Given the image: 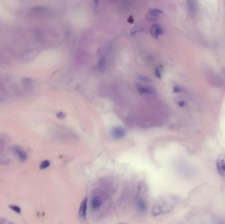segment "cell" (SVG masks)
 <instances>
[{
	"label": "cell",
	"mask_w": 225,
	"mask_h": 224,
	"mask_svg": "<svg viewBox=\"0 0 225 224\" xmlns=\"http://www.w3.org/2000/svg\"><path fill=\"white\" fill-rule=\"evenodd\" d=\"M138 91L142 94H151L153 93L151 89L144 86H138Z\"/></svg>",
	"instance_id": "ba28073f"
},
{
	"label": "cell",
	"mask_w": 225,
	"mask_h": 224,
	"mask_svg": "<svg viewBox=\"0 0 225 224\" xmlns=\"http://www.w3.org/2000/svg\"><path fill=\"white\" fill-rule=\"evenodd\" d=\"M4 149V145L3 141H0V155L2 154Z\"/></svg>",
	"instance_id": "7c38bea8"
},
{
	"label": "cell",
	"mask_w": 225,
	"mask_h": 224,
	"mask_svg": "<svg viewBox=\"0 0 225 224\" xmlns=\"http://www.w3.org/2000/svg\"><path fill=\"white\" fill-rule=\"evenodd\" d=\"M87 208H88V199L87 198H85L82 201L79 208V216L82 220H85L86 217Z\"/></svg>",
	"instance_id": "3957f363"
},
{
	"label": "cell",
	"mask_w": 225,
	"mask_h": 224,
	"mask_svg": "<svg viewBox=\"0 0 225 224\" xmlns=\"http://www.w3.org/2000/svg\"><path fill=\"white\" fill-rule=\"evenodd\" d=\"M151 33L153 37L157 38L159 35H160L162 33V30L161 28L160 27V26H159L158 25H155L154 26H153L151 30Z\"/></svg>",
	"instance_id": "52a82bcc"
},
{
	"label": "cell",
	"mask_w": 225,
	"mask_h": 224,
	"mask_svg": "<svg viewBox=\"0 0 225 224\" xmlns=\"http://www.w3.org/2000/svg\"><path fill=\"white\" fill-rule=\"evenodd\" d=\"M136 208H138L140 212H145L147 208V206L145 201L142 199H138L136 202Z\"/></svg>",
	"instance_id": "8992f818"
},
{
	"label": "cell",
	"mask_w": 225,
	"mask_h": 224,
	"mask_svg": "<svg viewBox=\"0 0 225 224\" xmlns=\"http://www.w3.org/2000/svg\"><path fill=\"white\" fill-rule=\"evenodd\" d=\"M106 62L105 59H103V58L101 59L98 63L99 69H103L104 67L106 66Z\"/></svg>",
	"instance_id": "8fae6325"
},
{
	"label": "cell",
	"mask_w": 225,
	"mask_h": 224,
	"mask_svg": "<svg viewBox=\"0 0 225 224\" xmlns=\"http://www.w3.org/2000/svg\"><path fill=\"white\" fill-rule=\"evenodd\" d=\"M117 224H125V223H117Z\"/></svg>",
	"instance_id": "e0dca14e"
},
{
	"label": "cell",
	"mask_w": 225,
	"mask_h": 224,
	"mask_svg": "<svg viewBox=\"0 0 225 224\" xmlns=\"http://www.w3.org/2000/svg\"><path fill=\"white\" fill-rule=\"evenodd\" d=\"M6 222V220L4 217H0V224H5Z\"/></svg>",
	"instance_id": "9a60e30c"
},
{
	"label": "cell",
	"mask_w": 225,
	"mask_h": 224,
	"mask_svg": "<svg viewBox=\"0 0 225 224\" xmlns=\"http://www.w3.org/2000/svg\"><path fill=\"white\" fill-rule=\"evenodd\" d=\"M14 151L15 153H16V155H17V156L19 157V159L23 162H25L26 159H27V156L26 153L24 151V150L22 149L20 147H14Z\"/></svg>",
	"instance_id": "277c9868"
},
{
	"label": "cell",
	"mask_w": 225,
	"mask_h": 224,
	"mask_svg": "<svg viewBox=\"0 0 225 224\" xmlns=\"http://www.w3.org/2000/svg\"><path fill=\"white\" fill-rule=\"evenodd\" d=\"M125 136V131L123 128L117 127L113 129L111 132V136L115 139H120Z\"/></svg>",
	"instance_id": "7a4b0ae2"
},
{
	"label": "cell",
	"mask_w": 225,
	"mask_h": 224,
	"mask_svg": "<svg viewBox=\"0 0 225 224\" xmlns=\"http://www.w3.org/2000/svg\"><path fill=\"white\" fill-rule=\"evenodd\" d=\"M9 208L13 210L14 212H15L16 214H20L21 213V209L19 206H16V205H10Z\"/></svg>",
	"instance_id": "30bf717a"
},
{
	"label": "cell",
	"mask_w": 225,
	"mask_h": 224,
	"mask_svg": "<svg viewBox=\"0 0 225 224\" xmlns=\"http://www.w3.org/2000/svg\"><path fill=\"white\" fill-rule=\"evenodd\" d=\"M8 224H15L13 222H9Z\"/></svg>",
	"instance_id": "2e32d148"
},
{
	"label": "cell",
	"mask_w": 225,
	"mask_h": 224,
	"mask_svg": "<svg viewBox=\"0 0 225 224\" xmlns=\"http://www.w3.org/2000/svg\"><path fill=\"white\" fill-rule=\"evenodd\" d=\"M101 203H102V200L100 197H98V196L94 197L92 198L91 203L92 209L94 210H97L101 206Z\"/></svg>",
	"instance_id": "5b68a950"
},
{
	"label": "cell",
	"mask_w": 225,
	"mask_h": 224,
	"mask_svg": "<svg viewBox=\"0 0 225 224\" xmlns=\"http://www.w3.org/2000/svg\"><path fill=\"white\" fill-rule=\"evenodd\" d=\"M49 166H50V162L47 160H43V162H42V163L40 165V168L42 170H44V169H46L47 168H48Z\"/></svg>",
	"instance_id": "9c48e42d"
},
{
	"label": "cell",
	"mask_w": 225,
	"mask_h": 224,
	"mask_svg": "<svg viewBox=\"0 0 225 224\" xmlns=\"http://www.w3.org/2000/svg\"><path fill=\"white\" fill-rule=\"evenodd\" d=\"M155 74L158 78H161V72L158 69H156L155 70Z\"/></svg>",
	"instance_id": "4fadbf2b"
},
{
	"label": "cell",
	"mask_w": 225,
	"mask_h": 224,
	"mask_svg": "<svg viewBox=\"0 0 225 224\" xmlns=\"http://www.w3.org/2000/svg\"><path fill=\"white\" fill-rule=\"evenodd\" d=\"M216 168L219 174L225 177V154L218 155L216 160Z\"/></svg>",
	"instance_id": "6da1fadb"
},
{
	"label": "cell",
	"mask_w": 225,
	"mask_h": 224,
	"mask_svg": "<svg viewBox=\"0 0 225 224\" xmlns=\"http://www.w3.org/2000/svg\"><path fill=\"white\" fill-rule=\"evenodd\" d=\"M57 116L58 118H59L60 119H63V118H65V114L63 113H60L58 114H57Z\"/></svg>",
	"instance_id": "5bb4252c"
}]
</instances>
